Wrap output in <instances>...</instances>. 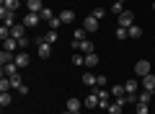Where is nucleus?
I'll use <instances>...</instances> for the list:
<instances>
[{"mask_svg": "<svg viewBox=\"0 0 155 114\" xmlns=\"http://www.w3.org/2000/svg\"><path fill=\"white\" fill-rule=\"evenodd\" d=\"M34 42H36V49H39V57H44V60H47V57H52V44L47 42L44 36H36V39H34Z\"/></svg>", "mask_w": 155, "mask_h": 114, "instance_id": "obj_1", "label": "nucleus"}, {"mask_svg": "<svg viewBox=\"0 0 155 114\" xmlns=\"http://www.w3.org/2000/svg\"><path fill=\"white\" fill-rule=\"evenodd\" d=\"M116 26H122V29L134 26V13H132V11H124V13H119V21H116Z\"/></svg>", "mask_w": 155, "mask_h": 114, "instance_id": "obj_2", "label": "nucleus"}, {"mask_svg": "<svg viewBox=\"0 0 155 114\" xmlns=\"http://www.w3.org/2000/svg\"><path fill=\"white\" fill-rule=\"evenodd\" d=\"M72 47H75L78 52H83V54L96 52V47H93V42H91V39H83V42H72Z\"/></svg>", "mask_w": 155, "mask_h": 114, "instance_id": "obj_3", "label": "nucleus"}, {"mask_svg": "<svg viewBox=\"0 0 155 114\" xmlns=\"http://www.w3.org/2000/svg\"><path fill=\"white\" fill-rule=\"evenodd\" d=\"M134 73H137L140 78H142V75H150V73H153V67H150V60H140L137 65H134Z\"/></svg>", "mask_w": 155, "mask_h": 114, "instance_id": "obj_4", "label": "nucleus"}, {"mask_svg": "<svg viewBox=\"0 0 155 114\" xmlns=\"http://www.w3.org/2000/svg\"><path fill=\"white\" fill-rule=\"evenodd\" d=\"M98 26H101V21H96L93 16H85V18H83V29H85V31H88V34L98 31Z\"/></svg>", "mask_w": 155, "mask_h": 114, "instance_id": "obj_5", "label": "nucleus"}, {"mask_svg": "<svg viewBox=\"0 0 155 114\" xmlns=\"http://www.w3.org/2000/svg\"><path fill=\"white\" fill-rule=\"evenodd\" d=\"M140 86H142V91H153V93H155V73H150V75H142Z\"/></svg>", "mask_w": 155, "mask_h": 114, "instance_id": "obj_6", "label": "nucleus"}, {"mask_svg": "<svg viewBox=\"0 0 155 114\" xmlns=\"http://www.w3.org/2000/svg\"><path fill=\"white\" fill-rule=\"evenodd\" d=\"M39 21H41V16H39V13H26V16H23V26H26V29L39 26Z\"/></svg>", "mask_w": 155, "mask_h": 114, "instance_id": "obj_7", "label": "nucleus"}, {"mask_svg": "<svg viewBox=\"0 0 155 114\" xmlns=\"http://www.w3.org/2000/svg\"><path fill=\"white\" fill-rule=\"evenodd\" d=\"M0 18H3V26H16V13L0 8Z\"/></svg>", "mask_w": 155, "mask_h": 114, "instance_id": "obj_8", "label": "nucleus"}, {"mask_svg": "<svg viewBox=\"0 0 155 114\" xmlns=\"http://www.w3.org/2000/svg\"><path fill=\"white\" fill-rule=\"evenodd\" d=\"M21 47V44H18V39H13V36H8V39H3V49H5V52H16V49Z\"/></svg>", "mask_w": 155, "mask_h": 114, "instance_id": "obj_9", "label": "nucleus"}, {"mask_svg": "<svg viewBox=\"0 0 155 114\" xmlns=\"http://www.w3.org/2000/svg\"><path fill=\"white\" fill-rule=\"evenodd\" d=\"M18 70H21V67H18L16 62H8V65H3V75H5V78H16Z\"/></svg>", "mask_w": 155, "mask_h": 114, "instance_id": "obj_10", "label": "nucleus"}, {"mask_svg": "<svg viewBox=\"0 0 155 114\" xmlns=\"http://www.w3.org/2000/svg\"><path fill=\"white\" fill-rule=\"evenodd\" d=\"M18 5H21V0H0V8H5V11H11V13H16Z\"/></svg>", "mask_w": 155, "mask_h": 114, "instance_id": "obj_11", "label": "nucleus"}, {"mask_svg": "<svg viewBox=\"0 0 155 114\" xmlns=\"http://www.w3.org/2000/svg\"><path fill=\"white\" fill-rule=\"evenodd\" d=\"M60 21L65 23V26H67V23H72V21H75V11H70V8H65V11L60 13Z\"/></svg>", "mask_w": 155, "mask_h": 114, "instance_id": "obj_12", "label": "nucleus"}, {"mask_svg": "<svg viewBox=\"0 0 155 114\" xmlns=\"http://www.w3.org/2000/svg\"><path fill=\"white\" fill-rule=\"evenodd\" d=\"M67 112H75V114H80V112H83V104L78 101V98H67Z\"/></svg>", "mask_w": 155, "mask_h": 114, "instance_id": "obj_13", "label": "nucleus"}, {"mask_svg": "<svg viewBox=\"0 0 155 114\" xmlns=\"http://www.w3.org/2000/svg\"><path fill=\"white\" fill-rule=\"evenodd\" d=\"M26 8H28V13H41L44 3H41V0H28V3H26Z\"/></svg>", "mask_w": 155, "mask_h": 114, "instance_id": "obj_14", "label": "nucleus"}, {"mask_svg": "<svg viewBox=\"0 0 155 114\" xmlns=\"http://www.w3.org/2000/svg\"><path fill=\"white\" fill-rule=\"evenodd\" d=\"M98 104H101L98 93H88V98H85V109H96Z\"/></svg>", "mask_w": 155, "mask_h": 114, "instance_id": "obj_15", "label": "nucleus"}, {"mask_svg": "<svg viewBox=\"0 0 155 114\" xmlns=\"http://www.w3.org/2000/svg\"><path fill=\"white\" fill-rule=\"evenodd\" d=\"M83 83H85V86H88V88H93V86H98V75H93V73H85V75H83Z\"/></svg>", "mask_w": 155, "mask_h": 114, "instance_id": "obj_16", "label": "nucleus"}, {"mask_svg": "<svg viewBox=\"0 0 155 114\" xmlns=\"http://www.w3.org/2000/svg\"><path fill=\"white\" fill-rule=\"evenodd\" d=\"M13 62H16V65H18V67L23 70V67L28 65V54H26V52H18V54H16V60H13Z\"/></svg>", "mask_w": 155, "mask_h": 114, "instance_id": "obj_17", "label": "nucleus"}, {"mask_svg": "<svg viewBox=\"0 0 155 114\" xmlns=\"http://www.w3.org/2000/svg\"><path fill=\"white\" fill-rule=\"evenodd\" d=\"M96 65H98V54H96V52L85 54V67H88V70H91V67H96Z\"/></svg>", "mask_w": 155, "mask_h": 114, "instance_id": "obj_18", "label": "nucleus"}, {"mask_svg": "<svg viewBox=\"0 0 155 114\" xmlns=\"http://www.w3.org/2000/svg\"><path fill=\"white\" fill-rule=\"evenodd\" d=\"M39 16H41V21H47V23H49L52 18H54V11H52L49 5H44V8H41V13H39Z\"/></svg>", "mask_w": 155, "mask_h": 114, "instance_id": "obj_19", "label": "nucleus"}, {"mask_svg": "<svg viewBox=\"0 0 155 114\" xmlns=\"http://www.w3.org/2000/svg\"><path fill=\"white\" fill-rule=\"evenodd\" d=\"M11 101H13L11 91H3V93H0V106H3V109H5V106H11Z\"/></svg>", "mask_w": 155, "mask_h": 114, "instance_id": "obj_20", "label": "nucleus"}, {"mask_svg": "<svg viewBox=\"0 0 155 114\" xmlns=\"http://www.w3.org/2000/svg\"><path fill=\"white\" fill-rule=\"evenodd\" d=\"M137 88H140V83H137V81H132V78L124 83V91H127V93H137Z\"/></svg>", "mask_w": 155, "mask_h": 114, "instance_id": "obj_21", "label": "nucleus"}, {"mask_svg": "<svg viewBox=\"0 0 155 114\" xmlns=\"http://www.w3.org/2000/svg\"><path fill=\"white\" fill-rule=\"evenodd\" d=\"M13 60H16V54L5 52V49H3V52H0V65H8V62H13Z\"/></svg>", "mask_w": 155, "mask_h": 114, "instance_id": "obj_22", "label": "nucleus"}, {"mask_svg": "<svg viewBox=\"0 0 155 114\" xmlns=\"http://www.w3.org/2000/svg\"><path fill=\"white\" fill-rule=\"evenodd\" d=\"M127 31H129V39H140V36H142V29H140L137 23H134V26H129Z\"/></svg>", "mask_w": 155, "mask_h": 114, "instance_id": "obj_23", "label": "nucleus"}, {"mask_svg": "<svg viewBox=\"0 0 155 114\" xmlns=\"http://www.w3.org/2000/svg\"><path fill=\"white\" fill-rule=\"evenodd\" d=\"M122 109H124V106H122L119 101H111V104H109V112H106V114H122Z\"/></svg>", "mask_w": 155, "mask_h": 114, "instance_id": "obj_24", "label": "nucleus"}, {"mask_svg": "<svg viewBox=\"0 0 155 114\" xmlns=\"http://www.w3.org/2000/svg\"><path fill=\"white\" fill-rule=\"evenodd\" d=\"M150 98H153V91H140L137 93V101H142V104H150Z\"/></svg>", "mask_w": 155, "mask_h": 114, "instance_id": "obj_25", "label": "nucleus"}, {"mask_svg": "<svg viewBox=\"0 0 155 114\" xmlns=\"http://www.w3.org/2000/svg\"><path fill=\"white\" fill-rule=\"evenodd\" d=\"M85 34H88L85 29H75V31H72V42H83V39H85Z\"/></svg>", "mask_w": 155, "mask_h": 114, "instance_id": "obj_26", "label": "nucleus"}, {"mask_svg": "<svg viewBox=\"0 0 155 114\" xmlns=\"http://www.w3.org/2000/svg\"><path fill=\"white\" fill-rule=\"evenodd\" d=\"M91 16H93L96 21H101V18H106V8H101V5H98V8H93V13H91Z\"/></svg>", "mask_w": 155, "mask_h": 114, "instance_id": "obj_27", "label": "nucleus"}, {"mask_svg": "<svg viewBox=\"0 0 155 114\" xmlns=\"http://www.w3.org/2000/svg\"><path fill=\"white\" fill-rule=\"evenodd\" d=\"M134 112H137V114H150V106L142 104V101H137V104H134Z\"/></svg>", "mask_w": 155, "mask_h": 114, "instance_id": "obj_28", "label": "nucleus"}, {"mask_svg": "<svg viewBox=\"0 0 155 114\" xmlns=\"http://www.w3.org/2000/svg\"><path fill=\"white\" fill-rule=\"evenodd\" d=\"M124 93H127V91H124V86H114V88H111V96H114V98H122Z\"/></svg>", "mask_w": 155, "mask_h": 114, "instance_id": "obj_29", "label": "nucleus"}, {"mask_svg": "<svg viewBox=\"0 0 155 114\" xmlns=\"http://www.w3.org/2000/svg\"><path fill=\"white\" fill-rule=\"evenodd\" d=\"M8 88H13V83H11V78H0V91H8Z\"/></svg>", "mask_w": 155, "mask_h": 114, "instance_id": "obj_30", "label": "nucleus"}, {"mask_svg": "<svg viewBox=\"0 0 155 114\" xmlns=\"http://www.w3.org/2000/svg\"><path fill=\"white\" fill-rule=\"evenodd\" d=\"M111 13H124V3H111Z\"/></svg>", "mask_w": 155, "mask_h": 114, "instance_id": "obj_31", "label": "nucleus"}, {"mask_svg": "<svg viewBox=\"0 0 155 114\" xmlns=\"http://www.w3.org/2000/svg\"><path fill=\"white\" fill-rule=\"evenodd\" d=\"M96 93H98L101 101H111V98H109V91H106V88H96Z\"/></svg>", "mask_w": 155, "mask_h": 114, "instance_id": "obj_32", "label": "nucleus"}, {"mask_svg": "<svg viewBox=\"0 0 155 114\" xmlns=\"http://www.w3.org/2000/svg\"><path fill=\"white\" fill-rule=\"evenodd\" d=\"M127 36H129V31H127V29L116 26V39H127Z\"/></svg>", "mask_w": 155, "mask_h": 114, "instance_id": "obj_33", "label": "nucleus"}, {"mask_svg": "<svg viewBox=\"0 0 155 114\" xmlns=\"http://www.w3.org/2000/svg\"><path fill=\"white\" fill-rule=\"evenodd\" d=\"M49 26H52V31H57V29L62 26V21H60V16H54V18H52V21H49Z\"/></svg>", "mask_w": 155, "mask_h": 114, "instance_id": "obj_34", "label": "nucleus"}, {"mask_svg": "<svg viewBox=\"0 0 155 114\" xmlns=\"http://www.w3.org/2000/svg\"><path fill=\"white\" fill-rule=\"evenodd\" d=\"M44 39H47V42H49V44H54V42H57V39H60V36H57V31H49V34H47Z\"/></svg>", "mask_w": 155, "mask_h": 114, "instance_id": "obj_35", "label": "nucleus"}, {"mask_svg": "<svg viewBox=\"0 0 155 114\" xmlns=\"http://www.w3.org/2000/svg\"><path fill=\"white\" fill-rule=\"evenodd\" d=\"M72 62H75V65H85V54H75Z\"/></svg>", "mask_w": 155, "mask_h": 114, "instance_id": "obj_36", "label": "nucleus"}, {"mask_svg": "<svg viewBox=\"0 0 155 114\" xmlns=\"http://www.w3.org/2000/svg\"><path fill=\"white\" fill-rule=\"evenodd\" d=\"M0 36H3V39L11 36V26H0Z\"/></svg>", "mask_w": 155, "mask_h": 114, "instance_id": "obj_37", "label": "nucleus"}, {"mask_svg": "<svg viewBox=\"0 0 155 114\" xmlns=\"http://www.w3.org/2000/svg\"><path fill=\"white\" fill-rule=\"evenodd\" d=\"M11 83H13V88H18V86H23V81H21V75H16V78H11Z\"/></svg>", "mask_w": 155, "mask_h": 114, "instance_id": "obj_38", "label": "nucleus"}, {"mask_svg": "<svg viewBox=\"0 0 155 114\" xmlns=\"http://www.w3.org/2000/svg\"><path fill=\"white\" fill-rule=\"evenodd\" d=\"M16 91H18V93H23V96H26V93H28V86H26V83H23V86H18Z\"/></svg>", "mask_w": 155, "mask_h": 114, "instance_id": "obj_39", "label": "nucleus"}, {"mask_svg": "<svg viewBox=\"0 0 155 114\" xmlns=\"http://www.w3.org/2000/svg\"><path fill=\"white\" fill-rule=\"evenodd\" d=\"M98 88H106V75H98Z\"/></svg>", "mask_w": 155, "mask_h": 114, "instance_id": "obj_40", "label": "nucleus"}, {"mask_svg": "<svg viewBox=\"0 0 155 114\" xmlns=\"http://www.w3.org/2000/svg\"><path fill=\"white\" fill-rule=\"evenodd\" d=\"M65 114H75V112H67V109H65Z\"/></svg>", "mask_w": 155, "mask_h": 114, "instance_id": "obj_41", "label": "nucleus"}, {"mask_svg": "<svg viewBox=\"0 0 155 114\" xmlns=\"http://www.w3.org/2000/svg\"><path fill=\"white\" fill-rule=\"evenodd\" d=\"M153 11H155V0H153Z\"/></svg>", "mask_w": 155, "mask_h": 114, "instance_id": "obj_42", "label": "nucleus"}, {"mask_svg": "<svg viewBox=\"0 0 155 114\" xmlns=\"http://www.w3.org/2000/svg\"><path fill=\"white\" fill-rule=\"evenodd\" d=\"M153 60H155V49H153Z\"/></svg>", "mask_w": 155, "mask_h": 114, "instance_id": "obj_43", "label": "nucleus"}, {"mask_svg": "<svg viewBox=\"0 0 155 114\" xmlns=\"http://www.w3.org/2000/svg\"><path fill=\"white\" fill-rule=\"evenodd\" d=\"M116 3H124V0H116Z\"/></svg>", "mask_w": 155, "mask_h": 114, "instance_id": "obj_44", "label": "nucleus"}, {"mask_svg": "<svg viewBox=\"0 0 155 114\" xmlns=\"http://www.w3.org/2000/svg\"><path fill=\"white\" fill-rule=\"evenodd\" d=\"M21 3H28V0H21Z\"/></svg>", "mask_w": 155, "mask_h": 114, "instance_id": "obj_45", "label": "nucleus"}, {"mask_svg": "<svg viewBox=\"0 0 155 114\" xmlns=\"http://www.w3.org/2000/svg\"><path fill=\"white\" fill-rule=\"evenodd\" d=\"M150 114H153V112H150Z\"/></svg>", "mask_w": 155, "mask_h": 114, "instance_id": "obj_46", "label": "nucleus"}]
</instances>
